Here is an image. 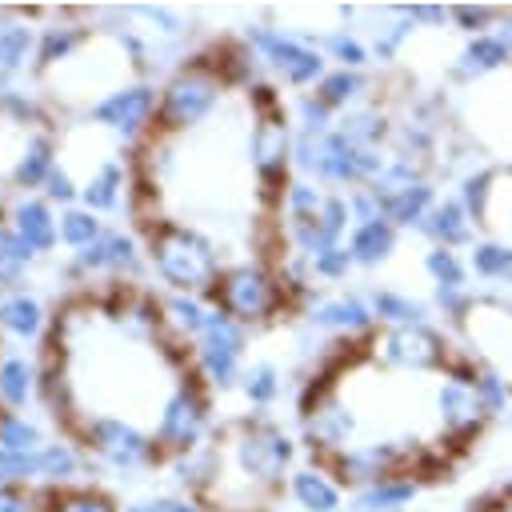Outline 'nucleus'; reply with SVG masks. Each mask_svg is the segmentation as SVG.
Instances as JSON below:
<instances>
[{
	"instance_id": "nucleus-4",
	"label": "nucleus",
	"mask_w": 512,
	"mask_h": 512,
	"mask_svg": "<svg viewBox=\"0 0 512 512\" xmlns=\"http://www.w3.org/2000/svg\"><path fill=\"white\" fill-rule=\"evenodd\" d=\"M204 432H208V396L192 380H184V384H176L164 396L152 436H156L160 452L180 456V452L200 448L204 444Z\"/></svg>"
},
{
	"instance_id": "nucleus-24",
	"label": "nucleus",
	"mask_w": 512,
	"mask_h": 512,
	"mask_svg": "<svg viewBox=\"0 0 512 512\" xmlns=\"http://www.w3.org/2000/svg\"><path fill=\"white\" fill-rule=\"evenodd\" d=\"M460 60H464V64H460L464 76H484V72H492L500 60H508V48H504L496 36H480L476 44H468V52H464Z\"/></svg>"
},
{
	"instance_id": "nucleus-3",
	"label": "nucleus",
	"mask_w": 512,
	"mask_h": 512,
	"mask_svg": "<svg viewBox=\"0 0 512 512\" xmlns=\"http://www.w3.org/2000/svg\"><path fill=\"white\" fill-rule=\"evenodd\" d=\"M476 368H480V360L452 356L448 368H444V380H440V388H436V396H432L440 432H444L448 440H456V444L472 440V436L488 424V416H484V408H480V400H476V388H472Z\"/></svg>"
},
{
	"instance_id": "nucleus-2",
	"label": "nucleus",
	"mask_w": 512,
	"mask_h": 512,
	"mask_svg": "<svg viewBox=\"0 0 512 512\" xmlns=\"http://www.w3.org/2000/svg\"><path fill=\"white\" fill-rule=\"evenodd\" d=\"M84 452H88V460H96V464H104L108 472H120V476L144 472L160 460L156 436L140 432L136 424H128L120 416H92L84 424Z\"/></svg>"
},
{
	"instance_id": "nucleus-23",
	"label": "nucleus",
	"mask_w": 512,
	"mask_h": 512,
	"mask_svg": "<svg viewBox=\"0 0 512 512\" xmlns=\"http://www.w3.org/2000/svg\"><path fill=\"white\" fill-rule=\"evenodd\" d=\"M28 396H32V368H28V360L4 356L0 360V400L8 408H24Z\"/></svg>"
},
{
	"instance_id": "nucleus-18",
	"label": "nucleus",
	"mask_w": 512,
	"mask_h": 512,
	"mask_svg": "<svg viewBox=\"0 0 512 512\" xmlns=\"http://www.w3.org/2000/svg\"><path fill=\"white\" fill-rule=\"evenodd\" d=\"M372 312L376 320H384L388 328H404V324H428V308L408 296V292H392V288H380L372 296Z\"/></svg>"
},
{
	"instance_id": "nucleus-17",
	"label": "nucleus",
	"mask_w": 512,
	"mask_h": 512,
	"mask_svg": "<svg viewBox=\"0 0 512 512\" xmlns=\"http://www.w3.org/2000/svg\"><path fill=\"white\" fill-rule=\"evenodd\" d=\"M468 268L488 280V284H500V280H512V244L492 236V240H476L472 252H468Z\"/></svg>"
},
{
	"instance_id": "nucleus-16",
	"label": "nucleus",
	"mask_w": 512,
	"mask_h": 512,
	"mask_svg": "<svg viewBox=\"0 0 512 512\" xmlns=\"http://www.w3.org/2000/svg\"><path fill=\"white\" fill-rule=\"evenodd\" d=\"M44 512H124L104 488L92 484H76V488H52L44 492Z\"/></svg>"
},
{
	"instance_id": "nucleus-7",
	"label": "nucleus",
	"mask_w": 512,
	"mask_h": 512,
	"mask_svg": "<svg viewBox=\"0 0 512 512\" xmlns=\"http://www.w3.org/2000/svg\"><path fill=\"white\" fill-rule=\"evenodd\" d=\"M300 428H304V440L320 452V456H340L344 448L356 444L360 436V416L348 400H340L336 392H316V400L304 408L300 416Z\"/></svg>"
},
{
	"instance_id": "nucleus-28",
	"label": "nucleus",
	"mask_w": 512,
	"mask_h": 512,
	"mask_svg": "<svg viewBox=\"0 0 512 512\" xmlns=\"http://www.w3.org/2000/svg\"><path fill=\"white\" fill-rule=\"evenodd\" d=\"M352 264H356V260H352V252H348V248H340V244H332V248H324V252H316V256H312V268H316V276H324V280H340Z\"/></svg>"
},
{
	"instance_id": "nucleus-6",
	"label": "nucleus",
	"mask_w": 512,
	"mask_h": 512,
	"mask_svg": "<svg viewBox=\"0 0 512 512\" xmlns=\"http://www.w3.org/2000/svg\"><path fill=\"white\" fill-rule=\"evenodd\" d=\"M412 460H416V444H404V440H356L352 448H344L328 464L340 476V484L352 492V488L376 484L384 476L412 472Z\"/></svg>"
},
{
	"instance_id": "nucleus-14",
	"label": "nucleus",
	"mask_w": 512,
	"mask_h": 512,
	"mask_svg": "<svg viewBox=\"0 0 512 512\" xmlns=\"http://www.w3.org/2000/svg\"><path fill=\"white\" fill-rule=\"evenodd\" d=\"M420 228H424L440 248H460V244H472L476 220H472V212H468L460 200H444V204H436V208L424 216Z\"/></svg>"
},
{
	"instance_id": "nucleus-1",
	"label": "nucleus",
	"mask_w": 512,
	"mask_h": 512,
	"mask_svg": "<svg viewBox=\"0 0 512 512\" xmlns=\"http://www.w3.org/2000/svg\"><path fill=\"white\" fill-rule=\"evenodd\" d=\"M296 436H288L280 424L272 420H248L236 428V436L228 440V456L236 476L244 480V488L252 496H272L288 484L292 468H296Z\"/></svg>"
},
{
	"instance_id": "nucleus-11",
	"label": "nucleus",
	"mask_w": 512,
	"mask_h": 512,
	"mask_svg": "<svg viewBox=\"0 0 512 512\" xmlns=\"http://www.w3.org/2000/svg\"><path fill=\"white\" fill-rule=\"evenodd\" d=\"M424 492V476L416 472H396L376 484L352 488L348 492V512H408Z\"/></svg>"
},
{
	"instance_id": "nucleus-29",
	"label": "nucleus",
	"mask_w": 512,
	"mask_h": 512,
	"mask_svg": "<svg viewBox=\"0 0 512 512\" xmlns=\"http://www.w3.org/2000/svg\"><path fill=\"white\" fill-rule=\"evenodd\" d=\"M164 512H212V508L192 492H172V496H164Z\"/></svg>"
},
{
	"instance_id": "nucleus-10",
	"label": "nucleus",
	"mask_w": 512,
	"mask_h": 512,
	"mask_svg": "<svg viewBox=\"0 0 512 512\" xmlns=\"http://www.w3.org/2000/svg\"><path fill=\"white\" fill-rule=\"evenodd\" d=\"M156 264L168 284L176 288H208L216 280V256L196 236H176L156 252Z\"/></svg>"
},
{
	"instance_id": "nucleus-31",
	"label": "nucleus",
	"mask_w": 512,
	"mask_h": 512,
	"mask_svg": "<svg viewBox=\"0 0 512 512\" xmlns=\"http://www.w3.org/2000/svg\"><path fill=\"white\" fill-rule=\"evenodd\" d=\"M496 40H500V44H504V48L512 52V20H504V24H500V32H496Z\"/></svg>"
},
{
	"instance_id": "nucleus-5",
	"label": "nucleus",
	"mask_w": 512,
	"mask_h": 512,
	"mask_svg": "<svg viewBox=\"0 0 512 512\" xmlns=\"http://www.w3.org/2000/svg\"><path fill=\"white\" fill-rule=\"evenodd\" d=\"M376 360L396 372H444L452 352L444 336L432 324H404V328H384L376 336Z\"/></svg>"
},
{
	"instance_id": "nucleus-19",
	"label": "nucleus",
	"mask_w": 512,
	"mask_h": 512,
	"mask_svg": "<svg viewBox=\"0 0 512 512\" xmlns=\"http://www.w3.org/2000/svg\"><path fill=\"white\" fill-rule=\"evenodd\" d=\"M472 388H476V400H480V408H484L488 420H496V416H504V412L512 408V380H508L500 368L480 364Z\"/></svg>"
},
{
	"instance_id": "nucleus-30",
	"label": "nucleus",
	"mask_w": 512,
	"mask_h": 512,
	"mask_svg": "<svg viewBox=\"0 0 512 512\" xmlns=\"http://www.w3.org/2000/svg\"><path fill=\"white\" fill-rule=\"evenodd\" d=\"M124 512H164V496H144V500H128Z\"/></svg>"
},
{
	"instance_id": "nucleus-12",
	"label": "nucleus",
	"mask_w": 512,
	"mask_h": 512,
	"mask_svg": "<svg viewBox=\"0 0 512 512\" xmlns=\"http://www.w3.org/2000/svg\"><path fill=\"white\" fill-rule=\"evenodd\" d=\"M88 468V452L72 440H48L36 448V488H76L80 472Z\"/></svg>"
},
{
	"instance_id": "nucleus-15",
	"label": "nucleus",
	"mask_w": 512,
	"mask_h": 512,
	"mask_svg": "<svg viewBox=\"0 0 512 512\" xmlns=\"http://www.w3.org/2000/svg\"><path fill=\"white\" fill-rule=\"evenodd\" d=\"M392 248H396V232H392V224H388V220L356 224V232H352V240H348L352 260H356V264H364V268H372V264L388 260V256H392Z\"/></svg>"
},
{
	"instance_id": "nucleus-9",
	"label": "nucleus",
	"mask_w": 512,
	"mask_h": 512,
	"mask_svg": "<svg viewBox=\"0 0 512 512\" xmlns=\"http://www.w3.org/2000/svg\"><path fill=\"white\" fill-rule=\"evenodd\" d=\"M288 496L300 512H344L348 508V492L340 484V476L332 472V464L324 460H308V464H296L292 476H288Z\"/></svg>"
},
{
	"instance_id": "nucleus-21",
	"label": "nucleus",
	"mask_w": 512,
	"mask_h": 512,
	"mask_svg": "<svg viewBox=\"0 0 512 512\" xmlns=\"http://www.w3.org/2000/svg\"><path fill=\"white\" fill-rule=\"evenodd\" d=\"M44 440V428L20 412H0V448L8 452H36Z\"/></svg>"
},
{
	"instance_id": "nucleus-22",
	"label": "nucleus",
	"mask_w": 512,
	"mask_h": 512,
	"mask_svg": "<svg viewBox=\"0 0 512 512\" xmlns=\"http://www.w3.org/2000/svg\"><path fill=\"white\" fill-rule=\"evenodd\" d=\"M240 388H244V400L252 408H272L276 396H280V372H276V364H252V368H244Z\"/></svg>"
},
{
	"instance_id": "nucleus-27",
	"label": "nucleus",
	"mask_w": 512,
	"mask_h": 512,
	"mask_svg": "<svg viewBox=\"0 0 512 512\" xmlns=\"http://www.w3.org/2000/svg\"><path fill=\"white\" fill-rule=\"evenodd\" d=\"M44 496L24 484H0V512H44Z\"/></svg>"
},
{
	"instance_id": "nucleus-13",
	"label": "nucleus",
	"mask_w": 512,
	"mask_h": 512,
	"mask_svg": "<svg viewBox=\"0 0 512 512\" xmlns=\"http://www.w3.org/2000/svg\"><path fill=\"white\" fill-rule=\"evenodd\" d=\"M312 324L332 328V332H344V336H364L376 324V312L360 296H332V300H320L312 308Z\"/></svg>"
},
{
	"instance_id": "nucleus-25",
	"label": "nucleus",
	"mask_w": 512,
	"mask_h": 512,
	"mask_svg": "<svg viewBox=\"0 0 512 512\" xmlns=\"http://www.w3.org/2000/svg\"><path fill=\"white\" fill-rule=\"evenodd\" d=\"M0 324L16 336H32V332H40V308L28 296H12L0 304Z\"/></svg>"
},
{
	"instance_id": "nucleus-8",
	"label": "nucleus",
	"mask_w": 512,
	"mask_h": 512,
	"mask_svg": "<svg viewBox=\"0 0 512 512\" xmlns=\"http://www.w3.org/2000/svg\"><path fill=\"white\" fill-rule=\"evenodd\" d=\"M220 304L240 324L268 320L276 312V304H280V288H276V280L264 268L240 264V268H232V272L220 276Z\"/></svg>"
},
{
	"instance_id": "nucleus-32",
	"label": "nucleus",
	"mask_w": 512,
	"mask_h": 512,
	"mask_svg": "<svg viewBox=\"0 0 512 512\" xmlns=\"http://www.w3.org/2000/svg\"><path fill=\"white\" fill-rule=\"evenodd\" d=\"M508 284H512V280H508Z\"/></svg>"
},
{
	"instance_id": "nucleus-20",
	"label": "nucleus",
	"mask_w": 512,
	"mask_h": 512,
	"mask_svg": "<svg viewBox=\"0 0 512 512\" xmlns=\"http://www.w3.org/2000/svg\"><path fill=\"white\" fill-rule=\"evenodd\" d=\"M424 272L436 288H468V264L456 256V248H440L432 244L424 252Z\"/></svg>"
},
{
	"instance_id": "nucleus-26",
	"label": "nucleus",
	"mask_w": 512,
	"mask_h": 512,
	"mask_svg": "<svg viewBox=\"0 0 512 512\" xmlns=\"http://www.w3.org/2000/svg\"><path fill=\"white\" fill-rule=\"evenodd\" d=\"M0 484L36 488V452H8V448H0Z\"/></svg>"
}]
</instances>
